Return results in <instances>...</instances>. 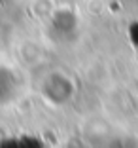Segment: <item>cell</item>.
Segmentation results:
<instances>
[{"instance_id":"6da1fadb","label":"cell","mask_w":138,"mask_h":148,"mask_svg":"<svg viewBox=\"0 0 138 148\" xmlns=\"http://www.w3.org/2000/svg\"><path fill=\"white\" fill-rule=\"evenodd\" d=\"M17 91V78L10 69L0 66V103H8L15 97Z\"/></svg>"}]
</instances>
